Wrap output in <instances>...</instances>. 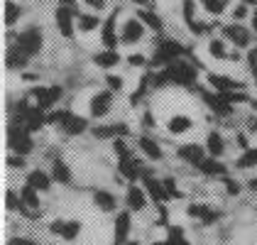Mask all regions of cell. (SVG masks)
<instances>
[{"instance_id":"obj_55","label":"cell","mask_w":257,"mask_h":245,"mask_svg":"<svg viewBox=\"0 0 257 245\" xmlns=\"http://www.w3.org/2000/svg\"><path fill=\"white\" fill-rule=\"evenodd\" d=\"M130 3H135V5H150L152 0H130Z\"/></svg>"},{"instance_id":"obj_46","label":"cell","mask_w":257,"mask_h":245,"mask_svg":"<svg viewBox=\"0 0 257 245\" xmlns=\"http://www.w3.org/2000/svg\"><path fill=\"white\" fill-rule=\"evenodd\" d=\"M247 64H250V71L255 74V79H257V47L247 52Z\"/></svg>"},{"instance_id":"obj_6","label":"cell","mask_w":257,"mask_h":245,"mask_svg":"<svg viewBox=\"0 0 257 245\" xmlns=\"http://www.w3.org/2000/svg\"><path fill=\"white\" fill-rule=\"evenodd\" d=\"M32 96H35V101H37V108L52 110V105L64 96V88H61V86H49V88L37 86V88H32Z\"/></svg>"},{"instance_id":"obj_22","label":"cell","mask_w":257,"mask_h":245,"mask_svg":"<svg viewBox=\"0 0 257 245\" xmlns=\"http://www.w3.org/2000/svg\"><path fill=\"white\" fill-rule=\"evenodd\" d=\"M196 169L203 174V177H220V179H223V177H225V172H228V167L220 162V160H216V157H206Z\"/></svg>"},{"instance_id":"obj_21","label":"cell","mask_w":257,"mask_h":245,"mask_svg":"<svg viewBox=\"0 0 257 245\" xmlns=\"http://www.w3.org/2000/svg\"><path fill=\"white\" fill-rule=\"evenodd\" d=\"M20 199H22V204L27 206V211L32 213V216H40V191L37 189H32L30 184H25L20 189Z\"/></svg>"},{"instance_id":"obj_36","label":"cell","mask_w":257,"mask_h":245,"mask_svg":"<svg viewBox=\"0 0 257 245\" xmlns=\"http://www.w3.org/2000/svg\"><path fill=\"white\" fill-rule=\"evenodd\" d=\"M81 228H83L81 221H66V223H64V230H61V238H64V240H76Z\"/></svg>"},{"instance_id":"obj_30","label":"cell","mask_w":257,"mask_h":245,"mask_svg":"<svg viewBox=\"0 0 257 245\" xmlns=\"http://www.w3.org/2000/svg\"><path fill=\"white\" fill-rule=\"evenodd\" d=\"M138 20H142L145 27H150V30H155V32H162V30H164L162 18H159L157 13H152V10H138Z\"/></svg>"},{"instance_id":"obj_47","label":"cell","mask_w":257,"mask_h":245,"mask_svg":"<svg viewBox=\"0 0 257 245\" xmlns=\"http://www.w3.org/2000/svg\"><path fill=\"white\" fill-rule=\"evenodd\" d=\"M127 64H130V66H145L147 59H145L142 54H130V57H127Z\"/></svg>"},{"instance_id":"obj_17","label":"cell","mask_w":257,"mask_h":245,"mask_svg":"<svg viewBox=\"0 0 257 245\" xmlns=\"http://www.w3.org/2000/svg\"><path fill=\"white\" fill-rule=\"evenodd\" d=\"M118 169H120V177H125L130 184H135V182H138V177H142V174H145V167H142V162H140V160H135V157H130V160H120Z\"/></svg>"},{"instance_id":"obj_2","label":"cell","mask_w":257,"mask_h":245,"mask_svg":"<svg viewBox=\"0 0 257 245\" xmlns=\"http://www.w3.org/2000/svg\"><path fill=\"white\" fill-rule=\"evenodd\" d=\"M18 47H20L22 52L32 59V57H37L42 52V47H44V35H42V27L37 25H30L27 30H22L20 35H18V42H15Z\"/></svg>"},{"instance_id":"obj_11","label":"cell","mask_w":257,"mask_h":245,"mask_svg":"<svg viewBox=\"0 0 257 245\" xmlns=\"http://www.w3.org/2000/svg\"><path fill=\"white\" fill-rule=\"evenodd\" d=\"M93 135H96L98 140H108V138L118 140V138L130 135V128H127L125 122H113V125H96V128H93Z\"/></svg>"},{"instance_id":"obj_24","label":"cell","mask_w":257,"mask_h":245,"mask_svg":"<svg viewBox=\"0 0 257 245\" xmlns=\"http://www.w3.org/2000/svg\"><path fill=\"white\" fill-rule=\"evenodd\" d=\"M93 204H96L98 211L110 213V211H115L118 201H115V196H113L110 191H105V189H96V191H93Z\"/></svg>"},{"instance_id":"obj_56","label":"cell","mask_w":257,"mask_h":245,"mask_svg":"<svg viewBox=\"0 0 257 245\" xmlns=\"http://www.w3.org/2000/svg\"><path fill=\"white\" fill-rule=\"evenodd\" d=\"M247 186H250L252 191H257V179H250V182H247Z\"/></svg>"},{"instance_id":"obj_7","label":"cell","mask_w":257,"mask_h":245,"mask_svg":"<svg viewBox=\"0 0 257 245\" xmlns=\"http://www.w3.org/2000/svg\"><path fill=\"white\" fill-rule=\"evenodd\" d=\"M184 22L189 25V30H191L194 35H206V32H211V25L198 22V18H196V3H194V0H184Z\"/></svg>"},{"instance_id":"obj_20","label":"cell","mask_w":257,"mask_h":245,"mask_svg":"<svg viewBox=\"0 0 257 245\" xmlns=\"http://www.w3.org/2000/svg\"><path fill=\"white\" fill-rule=\"evenodd\" d=\"M100 42L105 44V49H115L118 47V32H115V13L103 22L100 27Z\"/></svg>"},{"instance_id":"obj_42","label":"cell","mask_w":257,"mask_h":245,"mask_svg":"<svg viewBox=\"0 0 257 245\" xmlns=\"http://www.w3.org/2000/svg\"><path fill=\"white\" fill-rule=\"evenodd\" d=\"M113 150H115L118 160H130V157H133V155H130V147L125 145V140H122V138H118V140H113Z\"/></svg>"},{"instance_id":"obj_52","label":"cell","mask_w":257,"mask_h":245,"mask_svg":"<svg viewBox=\"0 0 257 245\" xmlns=\"http://www.w3.org/2000/svg\"><path fill=\"white\" fill-rule=\"evenodd\" d=\"M8 164H10V167H25V157H22V155H18V157H10V160H8Z\"/></svg>"},{"instance_id":"obj_60","label":"cell","mask_w":257,"mask_h":245,"mask_svg":"<svg viewBox=\"0 0 257 245\" xmlns=\"http://www.w3.org/2000/svg\"><path fill=\"white\" fill-rule=\"evenodd\" d=\"M125 245H140V243H135V240H127V243H125Z\"/></svg>"},{"instance_id":"obj_4","label":"cell","mask_w":257,"mask_h":245,"mask_svg":"<svg viewBox=\"0 0 257 245\" xmlns=\"http://www.w3.org/2000/svg\"><path fill=\"white\" fill-rule=\"evenodd\" d=\"M181 54H184V47L174 40H164L162 44L157 47V52H155V57H152V64L155 66H169V64H174V61L181 59Z\"/></svg>"},{"instance_id":"obj_23","label":"cell","mask_w":257,"mask_h":245,"mask_svg":"<svg viewBox=\"0 0 257 245\" xmlns=\"http://www.w3.org/2000/svg\"><path fill=\"white\" fill-rule=\"evenodd\" d=\"M206 152H208L211 157H216V160H220V157L225 155V140H223V135H220L218 130H211V133H208V138H206Z\"/></svg>"},{"instance_id":"obj_25","label":"cell","mask_w":257,"mask_h":245,"mask_svg":"<svg viewBox=\"0 0 257 245\" xmlns=\"http://www.w3.org/2000/svg\"><path fill=\"white\" fill-rule=\"evenodd\" d=\"M27 184H30L32 189H37V191H49V189H52V174H47V172H42V169H32V172L27 174Z\"/></svg>"},{"instance_id":"obj_35","label":"cell","mask_w":257,"mask_h":245,"mask_svg":"<svg viewBox=\"0 0 257 245\" xmlns=\"http://www.w3.org/2000/svg\"><path fill=\"white\" fill-rule=\"evenodd\" d=\"M20 15H22L20 5H18V3H13V0H8V3H5V25H8V27H13L15 22L20 20Z\"/></svg>"},{"instance_id":"obj_1","label":"cell","mask_w":257,"mask_h":245,"mask_svg":"<svg viewBox=\"0 0 257 245\" xmlns=\"http://www.w3.org/2000/svg\"><path fill=\"white\" fill-rule=\"evenodd\" d=\"M196 69L189 64V61L179 59L174 64H169V66H164L159 74L155 76H150V83L157 88V86H164V83H177V86H191V83L196 81Z\"/></svg>"},{"instance_id":"obj_34","label":"cell","mask_w":257,"mask_h":245,"mask_svg":"<svg viewBox=\"0 0 257 245\" xmlns=\"http://www.w3.org/2000/svg\"><path fill=\"white\" fill-rule=\"evenodd\" d=\"M235 167L237 169H252V167H257V147L242 150V155L235 160Z\"/></svg>"},{"instance_id":"obj_48","label":"cell","mask_w":257,"mask_h":245,"mask_svg":"<svg viewBox=\"0 0 257 245\" xmlns=\"http://www.w3.org/2000/svg\"><path fill=\"white\" fill-rule=\"evenodd\" d=\"M245 15H247V5H245V3H240L235 10H233V18H235V20H242Z\"/></svg>"},{"instance_id":"obj_3","label":"cell","mask_w":257,"mask_h":245,"mask_svg":"<svg viewBox=\"0 0 257 245\" xmlns=\"http://www.w3.org/2000/svg\"><path fill=\"white\" fill-rule=\"evenodd\" d=\"M8 145H10V150L15 155H22V157L35 150L32 133L27 128H22V125H10V130H8Z\"/></svg>"},{"instance_id":"obj_32","label":"cell","mask_w":257,"mask_h":245,"mask_svg":"<svg viewBox=\"0 0 257 245\" xmlns=\"http://www.w3.org/2000/svg\"><path fill=\"white\" fill-rule=\"evenodd\" d=\"M194 128V120L189 118V115H174L172 120H169V133L172 135H181V133H189Z\"/></svg>"},{"instance_id":"obj_18","label":"cell","mask_w":257,"mask_h":245,"mask_svg":"<svg viewBox=\"0 0 257 245\" xmlns=\"http://www.w3.org/2000/svg\"><path fill=\"white\" fill-rule=\"evenodd\" d=\"M203 101L208 103V108L216 113V115H230L233 113V103H228L220 93H213V91H203Z\"/></svg>"},{"instance_id":"obj_13","label":"cell","mask_w":257,"mask_h":245,"mask_svg":"<svg viewBox=\"0 0 257 245\" xmlns=\"http://www.w3.org/2000/svg\"><path fill=\"white\" fill-rule=\"evenodd\" d=\"M177 155L184 160V162L198 167V164L206 160V147H201V145H196V143H189V145H181L177 150Z\"/></svg>"},{"instance_id":"obj_45","label":"cell","mask_w":257,"mask_h":245,"mask_svg":"<svg viewBox=\"0 0 257 245\" xmlns=\"http://www.w3.org/2000/svg\"><path fill=\"white\" fill-rule=\"evenodd\" d=\"M164 189H167V194H169L172 199H181V196H184L177 189V182H174V179H164Z\"/></svg>"},{"instance_id":"obj_14","label":"cell","mask_w":257,"mask_h":245,"mask_svg":"<svg viewBox=\"0 0 257 245\" xmlns=\"http://www.w3.org/2000/svg\"><path fill=\"white\" fill-rule=\"evenodd\" d=\"M130 228H133L130 213H127V211H120L118 216H115V235H113V245H125L127 243Z\"/></svg>"},{"instance_id":"obj_43","label":"cell","mask_w":257,"mask_h":245,"mask_svg":"<svg viewBox=\"0 0 257 245\" xmlns=\"http://www.w3.org/2000/svg\"><path fill=\"white\" fill-rule=\"evenodd\" d=\"M105 83H108V91H113V93H120L122 86H125L122 76H118V74H108V76H105Z\"/></svg>"},{"instance_id":"obj_19","label":"cell","mask_w":257,"mask_h":245,"mask_svg":"<svg viewBox=\"0 0 257 245\" xmlns=\"http://www.w3.org/2000/svg\"><path fill=\"white\" fill-rule=\"evenodd\" d=\"M208 83L216 88L218 93H228V91H245V83L235 81V79H228V76H220V74H211Z\"/></svg>"},{"instance_id":"obj_37","label":"cell","mask_w":257,"mask_h":245,"mask_svg":"<svg viewBox=\"0 0 257 245\" xmlns=\"http://www.w3.org/2000/svg\"><path fill=\"white\" fill-rule=\"evenodd\" d=\"M208 54L213 57V59H228L230 54L225 52V42L223 40H211L208 42Z\"/></svg>"},{"instance_id":"obj_49","label":"cell","mask_w":257,"mask_h":245,"mask_svg":"<svg viewBox=\"0 0 257 245\" xmlns=\"http://www.w3.org/2000/svg\"><path fill=\"white\" fill-rule=\"evenodd\" d=\"M64 223H66V221H52V223H49V230H52V233H54V235H61V230H64Z\"/></svg>"},{"instance_id":"obj_44","label":"cell","mask_w":257,"mask_h":245,"mask_svg":"<svg viewBox=\"0 0 257 245\" xmlns=\"http://www.w3.org/2000/svg\"><path fill=\"white\" fill-rule=\"evenodd\" d=\"M223 186H225V194H228V196H237V194L242 191V186H240V182H235V179H230V177H223Z\"/></svg>"},{"instance_id":"obj_16","label":"cell","mask_w":257,"mask_h":245,"mask_svg":"<svg viewBox=\"0 0 257 245\" xmlns=\"http://www.w3.org/2000/svg\"><path fill=\"white\" fill-rule=\"evenodd\" d=\"M125 204L130 211H145L147 208V194L145 189L138 186V184H130L127 186V194H125Z\"/></svg>"},{"instance_id":"obj_57","label":"cell","mask_w":257,"mask_h":245,"mask_svg":"<svg viewBox=\"0 0 257 245\" xmlns=\"http://www.w3.org/2000/svg\"><path fill=\"white\" fill-rule=\"evenodd\" d=\"M252 30L257 32V8H255V15H252Z\"/></svg>"},{"instance_id":"obj_29","label":"cell","mask_w":257,"mask_h":245,"mask_svg":"<svg viewBox=\"0 0 257 245\" xmlns=\"http://www.w3.org/2000/svg\"><path fill=\"white\" fill-rule=\"evenodd\" d=\"M61 130H64L69 138H76V135H81V133H86V130H88V120H86V118H81V115H71Z\"/></svg>"},{"instance_id":"obj_15","label":"cell","mask_w":257,"mask_h":245,"mask_svg":"<svg viewBox=\"0 0 257 245\" xmlns=\"http://www.w3.org/2000/svg\"><path fill=\"white\" fill-rule=\"evenodd\" d=\"M223 37L230 40L235 47L242 49V47L250 44V30H245L242 25H235V22H233V25H225V27H223Z\"/></svg>"},{"instance_id":"obj_39","label":"cell","mask_w":257,"mask_h":245,"mask_svg":"<svg viewBox=\"0 0 257 245\" xmlns=\"http://www.w3.org/2000/svg\"><path fill=\"white\" fill-rule=\"evenodd\" d=\"M203 3V8L211 13V15H223L225 13V8H228V0H201Z\"/></svg>"},{"instance_id":"obj_8","label":"cell","mask_w":257,"mask_h":245,"mask_svg":"<svg viewBox=\"0 0 257 245\" xmlns=\"http://www.w3.org/2000/svg\"><path fill=\"white\" fill-rule=\"evenodd\" d=\"M186 213H189L191 218H196V221H201L203 225L216 223L218 218H220V213H218L216 208H211V206H206V204H189V208H186Z\"/></svg>"},{"instance_id":"obj_50","label":"cell","mask_w":257,"mask_h":245,"mask_svg":"<svg viewBox=\"0 0 257 245\" xmlns=\"http://www.w3.org/2000/svg\"><path fill=\"white\" fill-rule=\"evenodd\" d=\"M83 3H86L88 8H93V10H103L108 0H83Z\"/></svg>"},{"instance_id":"obj_26","label":"cell","mask_w":257,"mask_h":245,"mask_svg":"<svg viewBox=\"0 0 257 245\" xmlns=\"http://www.w3.org/2000/svg\"><path fill=\"white\" fill-rule=\"evenodd\" d=\"M138 145H140V150H142V155L145 157H150V160H162L164 157V152H162V147H159V143L157 140H152V138H147V135H142L138 140Z\"/></svg>"},{"instance_id":"obj_51","label":"cell","mask_w":257,"mask_h":245,"mask_svg":"<svg viewBox=\"0 0 257 245\" xmlns=\"http://www.w3.org/2000/svg\"><path fill=\"white\" fill-rule=\"evenodd\" d=\"M10 245H40V243H35V240H30V238H13Z\"/></svg>"},{"instance_id":"obj_10","label":"cell","mask_w":257,"mask_h":245,"mask_svg":"<svg viewBox=\"0 0 257 245\" xmlns=\"http://www.w3.org/2000/svg\"><path fill=\"white\" fill-rule=\"evenodd\" d=\"M110 105H113V91H98V93L91 98V118L108 115Z\"/></svg>"},{"instance_id":"obj_12","label":"cell","mask_w":257,"mask_h":245,"mask_svg":"<svg viewBox=\"0 0 257 245\" xmlns=\"http://www.w3.org/2000/svg\"><path fill=\"white\" fill-rule=\"evenodd\" d=\"M142 182H145V189H147V194H150V196H152V199H155L157 204H162L164 199H169V194H167V189H164V182L155 179L150 169H145V174H142Z\"/></svg>"},{"instance_id":"obj_31","label":"cell","mask_w":257,"mask_h":245,"mask_svg":"<svg viewBox=\"0 0 257 245\" xmlns=\"http://www.w3.org/2000/svg\"><path fill=\"white\" fill-rule=\"evenodd\" d=\"M52 179L59 184L71 182V169H69V164L64 162V160H54V162H52Z\"/></svg>"},{"instance_id":"obj_59","label":"cell","mask_w":257,"mask_h":245,"mask_svg":"<svg viewBox=\"0 0 257 245\" xmlns=\"http://www.w3.org/2000/svg\"><path fill=\"white\" fill-rule=\"evenodd\" d=\"M242 3H245V5H255V0H242Z\"/></svg>"},{"instance_id":"obj_5","label":"cell","mask_w":257,"mask_h":245,"mask_svg":"<svg viewBox=\"0 0 257 245\" xmlns=\"http://www.w3.org/2000/svg\"><path fill=\"white\" fill-rule=\"evenodd\" d=\"M76 13L71 10V8H66V5H59L57 8V13H54V22H57V30L61 32V37H66V40H71L74 37V32H76Z\"/></svg>"},{"instance_id":"obj_41","label":"cell","mask_w":257,"mask_h":245,"mask_svg":"<svg viewBox=\"0 0 257 245\" xmlns=\"http://www.w3.org/2000/svg\"><path fill=\"white\" fill-rule=\"evenodd\" d=\"M147 86H150V76H142V81H140V86L135 88V93L130 96V103H133V105L145 98V93H147Z\"/></svg>"},{"instance_id":"obj_54","label":"cell","mask_w":257,"mask_h":245,"mask_svg":"<svg viewBox=\"0 0 257 245\" xmlns=\"http://www.w3.org/2000/svg\"><path fill=\"white\" fill-rule=\"evenodd\" d=\"M247 128H250V130L255 133V128H257V120H255V118H250V122H247Z\"/></svg>"},{"instance_id":"obj_53","label":"cell","mask_w":257,"mask_h":245,"mask_svg":"<svg viewBox=\"0 0 257 245\" xmlns=\"http://www.w3.org/2000/svg\"><path fill=\"white\" fill-rule=\"evenodd\" d=\"M57 3H59V5H66V8H71L76 0H57Z\"/></svg>"},{"instance_id":"obj_9","label":"cell","mask_w":257,"mask_h":245,"mask_svg":"<svg viewBox=\"0 0 257 245\" xmlns=\"http://www.w3.org/2000/svg\"><path fill=\"white\" fill-rule=\"evenodd\" d=\"M145 37V25L138 18H130V20L122 25V35H120V42L122 44H135Z\"/></svg>"},{"instance_id":"obj_40","label":"cell","mask_w":257,"mask_h":245,"mask_svg":"<svg viewBox=\"0 0 257 245\" xmlns=\"http://www.w3.org/2000/svg\"><path fill=\"white\" fill-rule=\"evenodd\" d=\"M71 115H74V113H71V110H66V108H64V110H52V113L47 115V122H54V125L64 128V125H66V120H69Z\"/></svg>"},{"instance_id":"obj_38","label":"cell","mask_w":257,"mask_h":245,"mask_svg":"<svg viewBox=\"0 0 257 245\" xmlns=\"http://www.w3.org/2000/svg\"><path fill=\"white\" fill-rule=\"evenodd\" d=\"M167 233H169L167 240H169L172 245H189V240L184 238V228H181V225H169Z\"/></svg>"},{"instance_id":"obj_27","label":"cell","mask_w":257,"mask_h":245,"mask_svg":"<svg viewBox=\"0 0 257 245\" xmlns=\"http://www.w3.org/2000/svg\"><path fill=\"white\" fill-rule=\"evenodd\" d=\"M27 61H30V57L22 52L18 44H15V47H10V49H8V54H5V64H8L10 69H25V66H27Z\"/></svg>"},{"instance_id":"obj_58","label":"cell","mask_w":257,"mask_h":245,"mask_svg":"<svg viewBox=\"0 0 257 245\" xmlns=\"http://www.w3.org/2000/svg\"><path fill=\"white\" fill-rule=\"evenodd\" d=\"M155 245H172V243H169V240H157Z\"/></svg>"},{"instance_id":"obj_28","label":"cell","mask_w":257,"mask_h":245,"mask_svg":"<svg viewBox=\"0 0 257 245\" xmlns=\"http://www.w3.org/2000/svg\"><path fill=\"white\" fill-rule=\"evenodd\" d=\"M93 64H98L100 69H113L120 64V54L115 49H103L98 54H93Z\"/></svg>"},{"instance_id":"obj_33","label":"cell","mask_w":257,"mask_h":245,"mask_svg":"<svg viewBox=\"0 0 257 245\" xmlns=\"http://www.w3.org/2000/svg\"><path fill=\"white\" fill-rule=\"evenodd\" d=\"M103 22H100L98 15H91V13H81L79 15V32H93V30H100Z\"/></svg>"},{"instance_id":"obj_61","label":"cell","mask_w":257,"mask_h":245,"mask_svg":"<svg viewBox=\"0 0 257 245\" xmlns=\"http://www.w3.org/2000/svg\"><path fill=\"white\" fill-rule=\"evenodd\" d=\"M252 108H257V101H252Z\"/></svg>"}]
</instances>
